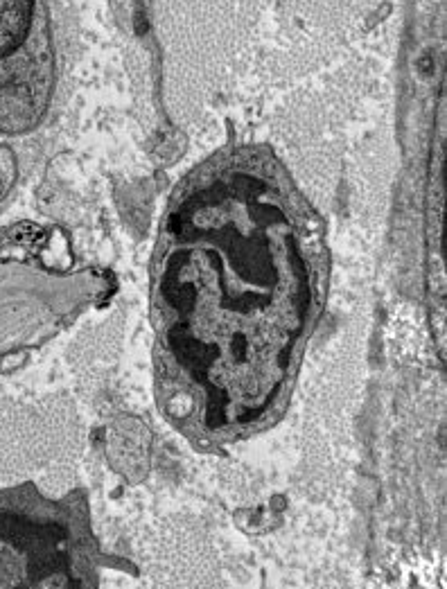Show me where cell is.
Listing matches in <instances>:
<instances>
[{
	"label": "cell",
	"mask_w": 447,
	"mask_h": 589,
	"mask_svg": "<svg viewBox=\"0 0 447 589\" xmlns=\"http://www.w3.org/2000/svg\"><path fill=\"white\" fill-rule=\"evenodd\" d=\"M50 82L48 0H0V138L37 125Z\"/></svg>",
	"instance_id": "7a4b0ae2"
},
{
	"label": "cell",
	"mask_w": 447,
	"mask_h": 589,
	"mask_svg": "<svg viewBox=\"0 0 447 589\" xmlns=\"http://www.w3.org/2000/svg\"><path fill=\"white\" fill-rule=\"evenodd\" d=\"M326 271L317 215L267 152L226 149L183 181L152 262L156 393L177 432L222 447L276 423Z\"/></svg>",
	"instance_id": "6da1fadb"
}]
</instances>
